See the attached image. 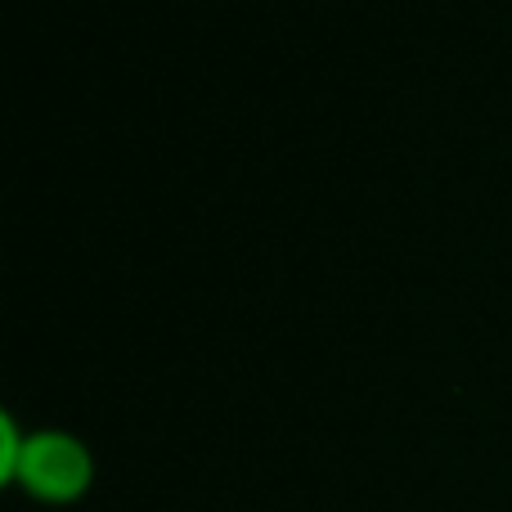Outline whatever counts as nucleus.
Returning a JSON list of instances; mask_svg holds the SVG:
<instances>
[{
	"mask_svg": "<svg viewBox=\"0 0 512 512\" xmlns=\"http://www.w3.org/2000/svg\"><path fill=\"white\" fill-rule=\"evenodd\" d=\"M90 477H95V463L90 450L68 432H32L23 436V450L14 463V486H23L32 499L45 504H72V499L86 495Z\"/></svg>",
	"mask_w": 512,
	"mask_h": 512,
	"instance_id": "f257e3e1",
	"label": "nucleus"
}]
</instances>
